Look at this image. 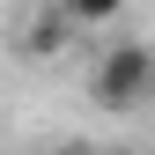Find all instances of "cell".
<instances>
[{
  "instance_id": "cell-1",
  "label": "cell",
  "mask_w": 155,
  "mask_h": 155,
  "mask_svg": "<svg viewBox=\"0 0 155 155\" xmlns=\"http://www.w3.org/2000/svg\"><path fill=\"white\" fill-rule=\"evenodd\" d=\"M89 89H96V104H104V111L148 104V89H155V52H148V45H111L104 59H96Z\"/></svg>"
},
{
  "instance_id": "cell-2",
  "label": "cell",
  "mask_w": 155,
  "mask_h": 155,
  "mask_svg": "<svg viewBox=\"0 0 155 155\" xmlns=\"http://www.w3.org/2000/svg\"><path fill=\"white\" fill-rule=\"evenodd\" d=\"M118 8H126V0H59L67 22H118Z\"/></svg>"
},
{
  "instance_id": "cell-3",
  "label": "cell",
  "mask_w": 155,
  "mask_h": 155,
  "mask_svg": "<svg viewBox=\"0 0 155 155\" xmlns=\"http://www.w3.org/2000/svg\"><path fill=\"white\" fill-rule=\"evenodd\" d=\"M111 155H126V148H111Z\"/></svg>"
}]
</instances>
